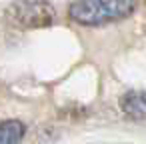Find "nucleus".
I'll use <instances>...</instances> for the list:
<instances>
[{
    "label": "nucleus",
    "instance_id": "1",
    "mask_svg": "<svg viewBox=\"0 0 146 144\" xmlns=\"http://www.w3.org/2000/svg\"><path fill=\"white\" fill-rule=\"evenodd\" d=\"M136 10V0H76L68 8L70 20L84 26H100L128 18Z\"/></svg>",
    "mask_w": 146,
    "mask_h": 144
},
{
    "label": "nucleus",
    "instance_id": "2",
    "mask_svg": "<svg viewBox=\"0 0 146 144\" xmlns=\"http://www.w3.org/2000/svg\"><path fill=\"white\" fill-rule=\"evenodd\" d=\"M6 20L16 28H42L52 24L54 8L48 0H14L6 8Z\"/></svg>",
    "mask_w": 146,
    "mask_h": 144
},
{
    "label": "nucleus",
    "instance_id": "3",
    "mask_svg": "<svg viewBox=\"0 0 146 144\" xmlns=\"http://www.w3.org/2000/svg\"><path fill=\"white\" fill-rule=\"evenodd\" d=\"M122 112L132 120H146V92L144 90H130L120 100Z\"/></svg>",
    "mask_w": 146,
    "mask_h": 144
},
{
    "label": "nucleus",
    "instance_id": "4",
    "mask_svg": "<svg viewBox=\"0 0 146 144\" xmlns=\"http://www.w3.org/2000/svg\"><path fill=\"white\" fill-rule=\"evenodd\" d=\"M24 124L18 120L0 122V144H14L24 138Z\"/></svg>",
    "mask_w": 146,
    "mask_h": 144
}]
</instances>
